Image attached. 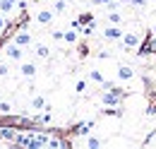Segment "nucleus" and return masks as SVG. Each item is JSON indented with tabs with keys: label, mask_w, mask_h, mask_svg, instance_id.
I'll list each match as a JSON object with an SVG mask.
<instances>
[{
	"label": "nucleus",
	"mask_w": 156,
	"mask_h": 149,
	"mask_svg": "<svg viewBox=\"0 0 156 149\" xmlns=\"http://www.w3.org/2000/svg\"><path fill=\"white\" fill-rule=\"evenodd\" d=\"M22 56H24V48L17 46L15 41L5 46V58H7V60H22Z\"/></svg>",
	"instance_id": "f257e3e1"
},
{
	"label": "nucleus",
	"mask_w": 156,
	"mask_h": 149,
	"mask_svg": "<svg viewBox=\"0 0 156 149\" xmlns=\"http://www.w3.org/2000/svg\"><path fill=\"white\" fill-rule=\"evenodd\" d=\"M20 72H22V77H34L36 74V65L34 63H22Z\"/></svg>",
	"instance_id": "1a4fd4ad"
},
{
	"label": "nucleus",
	"mask_w": 156,
	"mask_h": 149,
	"mask_svg": "<svg viewBox=\"0 0 156 149\" xmlns=\"http://www.w3.org/2000/svg\"><path fill=\"white\" fill-rule=\"evenodd\" d=\"M89 79H94V82H98V84H101V82H103V74H101V70H91V72H89Z\"/></svg>",
	"instance_id": "6ab92c4d"
},
{
	"label": "nucleus",
	"mask_w": 156,
	"mask_h": 149,
	"mask_svg": "<svg viewBox=\"0 0 156 149\" xmlns=\"http://www.w3.org/2000/svg\"><path fill=\"white\" fill-rule=\"evenodd\" d=\"M27 2H39V0H27Z\"/></svg>",
	"instance_id": "cd10ccee"
},
{
	"label": "nucleus",
	"mask_w": 156,
	"mask_h": 149,
	"mask_svg": "<svg viewBox=\"0 0 156 149\" xmlns=\"http://www.w3.org/2000/svg\"><path fill=\"white\" fill-rule=\"evenodd\" d=\"M87 147H91V149L101 147V140H96V137H89V140H87Z\"/></svg>",
	"instance_id": "4be33fe9"
},
{
	"label": "nucleus",
	"mask_w": 156,
	"mask_h": 149,
	"mask_svg": "<svg viewBox=\"0 0 156 149\" xmlns=\"http://www.w3.org/2000/svg\"><path fill=\"white\" fill-rule=\"evenodd\" d=\"M0 113H2V115H10V113H12V106H10L7 101H0Z\"/></svg>",
	"instance_id": "aec40b11"
},
{
	"label": "nucleus",
	"mask_w": 156,
	"mask_h": 149,
	"mask_svg": "<svg viewBox=\"0 0 156 149\" xmlns=\"http://www.w3.org/2000/svg\"><path fill=\"white\" fill-rule=\"evenodd\" d=\"M101 101H103V106H120L122 96H118V94H113V92H103L101 94Z\"/></svg>",
	"instance_id": "20e7f679"
},
{
	"label": "nucleus",
	"mask_w": 156,
	"mask_h": 149,
	"mask_svg": "<svg viewBox=\"0 0 156 149\" xmlns=\"http://www.w3.org/2000/svg\"><path fill=\"white\" fill-rule=\"evenodd\" d=\"M62 34H65L62 29H53V31H51V36L55 38V41H62Z\"/></svg>",
	"instance_id": "5701e85b"
},
{
	"label": "nucleus",
	"mask_w": 156,
	"mask_h": 149,
	"mask_svg": "<svg viewBox=\"0 0 156 149\" xmlns=\"http://www.w3.org/2000/svg\"><path fill=\"white\" fill-rule=\"evenodd\" d=\"M77 38H79L77 29H67V31L62 34V41H67V43H77Z\"/></svg>",
	"instance_id": "9d476101"
},
{
	"label": "nucleus",
	"mask_w": 156,
	"mask_h": 149,
	"mask_svg": "<svg viewBox=\"0 0 156 149\" xmlns=\"http://www.w3.org/2000/svg\"><path fill=\"white\" fill-rule=\"evenodd\" d=\"M17 7V0H0V15H10Z\"/></svg>",
	"instance_id": "0eeeda50"
},
{
	"label": "nucleus",
	"mask_w": 156,
	"mask_h": 149,
	"mask_svg": "<svg viewBox=\"0 0 156 149\" xmlns=\"http://www.w3.org/2000/svg\"><path fill=\"white\" fill-rule=\"evenodd\" d=\"M7 74H10V65L5 60H0V77H7Z\"/></svg>",
	"instance_id": "412c9836"
},
{
	"label": "nucleus",
	"mask_w": 156,
	"mask_h": 149,
	"mask_svg": "<svg viewBox=\"0 0 156 149\" xmlns=\"http://www.w3.org/2000/svg\"><path fill=\"white\" fill-rule=\"evenodd\" d=\"M91 128H94V120H87V123H82V125L77 128V132H79V135H87Z\"/></svg>",
	"instance_id": "dca6fc26"
},
{
	"label": "nucleus",
	"mask_w": 156,
	"mask_h": 149,
	"mask_svg": "<svg viewBox=\"0 0 156 149\" xmlns=\"http://www.w3.org/2000/svg\"><path fill=\"white\" fill-rule=\"evenodd\" d=\"M43 106H46V99H43V96H34V99H31V108L41 111Z\"/></svg>",
	"instance_id": "ddd939ff"
},
{
	"label": "nucleus",
	"mask_w": 156,
	"mask_h": 149,
	"mask_svg": "<svg viewBox=\"0 0 156 149\" xmlns=\"http://www.w3.org/2000/svg\"><path fill=\"white\" fill-rule=\"evenodd\" d=\"M108 22H111V24H120V22H122L120 12H118V10H111V12H108Z\"/></svg>",
	"instance_id": "2eb2a0df"
},
{
	"label": "nucleus",
	"mask_w": 156,
	"mask_h": 149,
	"mask_svg": "<svg viewBox=\"0 0 156 149\" xmlns=\"http://www.w3.org/2000/svg\"><path fill=\"white\" fill-rule=\"evenodd\" d=\"M5 29H7V19L0 17V31H5Z\"/></svg>",
	"instance_id": "a878e982"
},
{
	"label": "nucleus",
	"mask_w": 156,
	"mask_h": 149,
	"mask_svg": "<svg viewBox=\"0 0 156 149\" xmlns=\"http://www.w3.org/2000/svg\"><path fill=\"white\" fill-rule=\"evenodd\" d=\"M130 5H135V7H147V0H130Z\"/></svg>",
	"instance_id": "b1692460"
},
{
	"label": "nucleus",
	"mask_w": 156,
	"mask_h": 149,
	"mask_svg": "<svg viewBox=\"0 0 156 149\" xmlns=\"http://www.w3.org/2000/svg\"><path fill=\"white\" fill-rule=\"evenodd\" d=\"M53 17H55L53 10H39V12H36V22H39V24H51Z\"/></svg>",
	"instance_id": "39448f33"
},
{
	"label": "nucleus",
	"mask_w": 156,
	"mask_h": 149,
	"mask_svg": "<svg viewBox=\"0 0 156 149\" xmlns=\"http://www.w3.org/2000/svg\"><path fill=\"white\" fill-rule=\"evenodd\" d=\"M94 29H96V27H94V22H89V24H84V29H82L79 34H84V36H91V34H94Z\"/></svg>",
	"instance_id": "a211bd4d"
},
{
	"label": "nucleus",
	"mask_w": 156,
	"mask_h": 149,
	"mask_svg": "<svg viewBox=\"0 0 156 149\" xmlns=\"http://www.w3.org/2000/svg\"><path fill=\"white\" fill-rule=\"evenodd\" d=\"M77 22H79V27H82V24H89V22H94V15H91V12H84V15L77 17Z\"/></svg>",
	"instance_id": "f3484780"
},
{
	"label": "nucleus",
	"mask_w": 156,
	"mask_h": 149,
	"mask_svg": "<svg viewBox=\"0 0 156 149\" xmlns=\"http://www.w3.org/2000/svg\"><path fill=\"white\" fill-rule=\"evenodd\" d=\"M0 137H2V140H10V142H15L17 130H12V128H0Z\"/></svg>",
	"instance_id": "9b49d317"
},
{
	"label": "nucleus",
	"mask_w": 156,
	"mask_h": 149,
	"mask_svg": "<svg viewBox=\"0 0 156 149\" xmlns=\"http://www.w3.org/2000/svg\"><path fill=\"white\" fill-rule=\"evenodd\" d=\"M103 38H106V41H120V38H122V29H120L118 24H111V27L103 29Z\"/></svg>",
	"instance_id": "f03ea898"
},
{
	"label": "nucleus",
	"mask_w": 156,
	"mask_h": 149,
	"mask_svg": "<svg viewBox=\"0 0 156 149\" xmlns=\"http://www.w3.org/2000/svg\"><path fill=\"white\" fill-rule=\"evenodd\" d=\"M15 43H17V46H22V48L31 46V34H29L27 29H20V31L15 34Z\"/></svg>",
	"instance_id": "7ed1b4c3"
},
{
	"label": "nucleus",
	"mask_w": 156,
	"mask_h": 149,
	"mask_svg": "<svg viewBox=\"0 0 156 149\" xmlns=\"http://www.w3.org/2000/svg\"><path fill=\"white\" fill-rule=\"evenodd\" d=\"M135 77V70L130 67V65H120V70H118V79H132Z\"/></svg>",
	"instance_id": "6e6552de"
},
{
	"label": "nucleus",
	"mask_w": 156,
	"mask_h": 149,
	"mask_svg": "<svg viewBox=\"0 0 156 149\" xmlns=\"http://www.w3.org/2000/svg\"><path fill=\"white\" fill-rule=\"evenodd\" d=\"M65 10H67V0H55V2H53V12H65Z\"/></svg>",
	"instance_id": "4468645a"
},
{
	"label": "nucleus",
	"mask_w": 156,
	"mask_h": 149,
	"mask_svg": "<svg viewBox=\"0 0 156 149\" xmlns=\"http://www.w3.org/2000/svg\"><path fill=\"white\" fill-rule=\"evenodd\" d=\"M137 43H139V36L137 34H122V46L130 51V48H137Z\"/></svg>",
	"instance_id": "423d86ee"
},
{
	"label": "nucleus",
	"mask_w": 156,
	"mask_h": 149,
	"mask_svg": "<svg viewBox=\"0 0 156 149\" xmlns=\"http://www.w3.org/2000/svg\"><path fill=\"white\" fill-rule=\"evenodd\" d=\"M36 56L46 60V58L51 56V48H48V46H43V43H39V46H36Z\"/></svg>",
	"instance_id": "f8f14e48"
},
{
	"label": "nucleus",
	"mask_w": 156,
	"mask_h": 149,
	"mask_svg": "<svg viewBox=\"0 0 156 149\" xmlns=\"http://www.w3.org/2000/svg\"><path fill=\"white\" fill-rule=\"evenodd\" d=\"M75 89H77V92L82 94V92H84V89H87V82H84V79H79V82H77V87H75Z\"/></svg>",
	"instance_id": "393cba45"
},
{
	"label": "nucleus",
	"mask_w": 156,
	"mask_h": 149,
	"mask_svg": "<svg viewBox=\"0 0 156 149\" xmlns=\"http://www.w3.org/2000/svg\"><path fill=\"white\" fill-rule=\"evenodd\" d=\"M149 51H154V53H156V38L151 41V48H149Z\"/></svg>",
	"instance_id": "bb28decb"
}]
</instances>
